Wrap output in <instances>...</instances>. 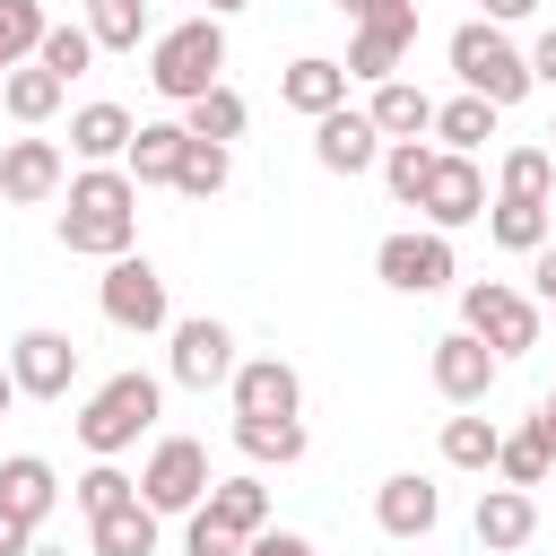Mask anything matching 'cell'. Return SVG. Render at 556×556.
I'll list each match as a JSON object with an SVG mask.
<instances>
[{
  "mask_svg": "<svg viewBox=\"0 0 556 556\" xmlns=\"http://www.w3.org/2000/svg\"><path fill=\"white\" fill-rule=\"evenodd\" d=\"M61 243L87 261H122L139 243V182L122 165H87L70 174V208H61Z\"/></svg>",
  "mask_w": 556,
  "mask_h": 556,
  "instance_id": "obj_1",
  "label": "cell"
},
{
  "mask_svg": "<svg viewBox=\"0 0 556 556\" xmlns=\"http://www.w3.org/2000/svg\"><path fill=\"white\" fill-rule=\"evenodd\" d=\"M217 70H226V26H217L208 9L182 17V26H165V35L148 43V87H156L165 104H200L208 87H226Z\"/></svg>",
  "mask_w": 556,
  "mask_h": 556,
  "instance_id": "obj_2",
  "label": "cell"
},
{
  "mask_svg": "<svg viewBox=\"0 0 556 556\" xmlns=\"http://www.w3.org/2000/svg\"><path fill=\"white\" fill-rule=\"evenodd\" d=\"M156 408H165V391H156V374H113V382H96L87 391V408H78V443L96 452V460H113V452H130L148 426H156Z\"/></svg>",
  "mask_w": 556,
  "mask_h": 556,
  "instance_id": "obj_3",
  "label": "cell"
},
{
  "mask_svg": "<svg viewBox=\"0 0 556 556\" xmlns=\"http://www.w3.org/2000/svg\"><path fill=\"white\" fill-rule=\"evenodd\" d=\"M452 78H460V96H486L495 113L504 104H521L530 96V61L504 43V26H486V17H469V26H452Z\"/></svg>",
  "mask_w": 556,
  "mask_h": 556,
  "instance_id": "obj_4",
  "label": "cell"
},
{
  "mask_svg": "<svg viewBox=\"0 0 556 556\" xmlns=\"http://www.w3.org/2000/svg\"><path fill=\"white\" fill-rule=\"evenodd\" d=\"M96 304H104V321L113 330H174V304H165V269L148 261V252H122V261H104V278H96Z\"/></svg>",
  "mask_w": 556,
  "mask_h": 556,
  "instance_id": "obj_5",
  "label": "cell"
},
{
  "mask_svg": "<svg viewBox=\"0 0 556 556\" xmlns=\"http://www.w3.org/2000/svg\"><path fill=\"white\" fill-rule=\"evenodd\" d=\"M460 330L486 339L495 356H521V348H539V304L504 278H478V287H460Z\"/></svg>",
  "mask_w": 556,
  "mask_h": 556,
  "instance_id": "obj_6",
  "label": "cell"
},
{
  "mask_svg": "<svg viewBox=\"0 0 556 556\" xmlns=\"http://www.w3.org/2000/svg\"><path fill=\"white\" fill-rule=\"evenodd\" d=\"M217 478H208V443H191V434H165L156 452H148V469H139V504L165 521V513H200V495H208Z\"/></svg>",
  "mask_w": 556,
  "mask_h": 556,
  "instance_id": "obj_7",
  "label": "cell"
},
{
  "mask_svg": "<svg viewBox=\"0 0 556 556\" xmlns=\"http://www.w3.org/2000/svg\"><path fill=\"white\" fill-rule=\"evenodd\" d=\"M417 43V0H374L365 17H356V35H348V78H400V52Z\"/></svg>",
  "mask_w": 556,
  "mask_h": 556,
  "instance_id": "obj_8",
  "label": "cell"
},
{
  "mask_svg": "<svg viewBox=\"0 0 556 556\" xmlns=\"http://www.w3.org/2000/svg\"><path fill=\"white\" fill-rule=\"evenodd\" d=\"M374 278L400 287V295H434V287L452 278V235H434V226H426V235H417V226H408V235H382V243H374Z\"/></svg>",
  "mask_w": 556,
  "mask_h": 556,
  "instance_id": "obj_9",
  "label": "cell"
},
{
  "mask_svg": "<svg viewBox=\"0 0 556 556\" xmlns=\"http://www.w3.org/2000/svg\"><path fill=\"white\" fill-rule=\"evenodd\" d=\"M9 382H17V400H70V382H78V339H70V330H17Z\"/></svg>",
  "mask_w": 556,
  "mask_h": 556,
  "instance_id": "obj_10",
  "label": "cell"
},
{
  "mask_svg": "<svg viewBox=\"0 0 556 556\" xmlns=\"http://www.w3.org/2000/svg\"><path fill=\"white\" fill-rule=\"evenodd\" d=\"M165 356H174V382H182V391H217V382H235V365H243V356H235V330L208 321V313L174 321V348H165Z\"/></svg>",
  "mask_w": 556,
  "mask_h": 556,
  "instance_id": "obj_11",
  "label": "cell"
},
{
  "mask_svg": "<svg viewBox=\"0 0 556 556\" xmlns=\"http://www.w3.org/2000/svg\"><path fill=\"white\" fill-rule=\"evenodd\" d=\"M495 374H504V356H495L486 339H469V330H443V339H434V391H443L452 408H478V400L495 391Z\"/></svg>",
  "mask_w": 556,
  "mask_h": 556,
  "instance_id": "obj_12",
  "label": "cell"
},
{
  "mask_svg": "<svg viewBox=\"0 0 556 556\" xmlns=\"http://www.w3.org/2000/svg\"><path fill=\"white\" fill-rule=\"evenodd\" d=\"M426 226L434 235H452V226H469V217H486V174L469 165V156H434V174H426Z\"/></svg>",
  "mask_w": 556,
  "mask_h": 556,
  "instance_id": "obj_13",
  "label": "cell"
},
{
  "mask_svg": "<svg viewBox=\"0 0 556 556\" xmlns=\"http://www.w3.org/2000/svg\"><path fill=\"white\" fill-rule=\"evenodd\" d=\"M226 391H235V417H295L304 408V382L287 356H243Z\"/></svg>",
  "mask_w": 556,
  "mask_h": 556,
  "instance_id": "obj_14",
  "label": "cell"
},
{
  "mask_svg": "<svg viewBox=\"0 0 556 556\" xmlns=\"http://www.w3.org/2000/svg\"><path fill=\"white\" fill-rule=\"evenodd\" d=\"M61 182H70V165H61V148H52V139H9V148H0V200L43 208Z\"/></svg>",
  "mask_w": 556,
  "mask_h": 556,
  "instance_id": "obj_15",
  "label": "cell"
},
{
  "mask_svg": "<svg viewBox=\"0 0 556 556\" xmlns=\"http://www.w3.org/2000/svg\"><path fill=\"white\" fill-rule=\"evenodd\" d=\"M313 156H321V174H374V165H382V130L339 104V113L313 122Z\"/></svg>",
  "mask_w": 556,
  "mask_h": 556,
  "instance_id": "obj_16",
  "label": "cell"
},
{
  "mask_svg": "<svg viewBox=\"0 0 556 556\" xmlns=\"http://www.w3.org/2000/svg\"><path fill=\"white\" fill-rule=\"evenodd\" d=\"M469 530H478V547L513 556V547H530V539H539V495H530V486H486V495H478V513H469Z\"/></svg>",
  "mask_w": 556,
  "mask_h": 556,
  "instance_id": "obj_17",
  "label": "cell"
},
{
  "mask_svg": "<svg viewBox=\"0 0 556 556\" xmlns=\"http://www.w3.org/2000/svg\"><path fill=\"white\" fill-rule=\"evenodd\" d=\"M374 521H382L391 539H426V530L443 521V495H434V478H417V469L382 478V486H374Z\"/></svg>",
  "mask_w": 556,
  "mask_h": 556,
  "instance_id": "obj_18",
  "label": "cell"
},
{
  "mask_svg": "<svg viewBox=\"0 0 556 556\" xmlns=\"http://www.w3.org/2000/svg\"><path fill=\"white\" fill-rule=\"evenodd\" d=\"M61 504V478H52V460L43 452H9L0 460V513L9 521H26V530H43V513Z\"/></svg>",
  "mask_w": 556,
  "mask_h": 556,
  "instance_id": "obj_19",
  "label": "cell"
},
{
  "mask_svg": "<svg viewBox=\"0 0 556 556\" xmlns=\"http://www.w3.org/2000/svg\"><path fill=\"white\" fill-rule=\"evenodd\" d=\"M278 96H287L304 122H321V113H339V104H348V70H339L330 52H304V61H287Z\"/></svg>",
  "mask_w": 556,
  "mask_h": 556,
  "instance_id": "obj_20",
  "label": "cell"
},
{
  "mask_svg": "<svg viewBox=\"0 0 556 556\" xmlns=\"http://www.w3.org/2000/svg\"><path fill=\"white\" fill-rule=\"evenodd\" d=\"M365 122L382 130V148H391V139H426V130H434V96L408 87V78H382L374 104H365Z\"/></svg>",
  "mask_w": 556,
  "mask_h": 556,
  "instance_id": "obj_21",
  "label": "cell"
},
{
  "mask_svg": "<svg viewBox=\"0 0 556 556\" xmlns=\"http://www.w3.org/2000/svg\"><path fill=\"white\" fill-rule=\"evenodd\" d=\"M200 513H208L226 539H261V530H269V486H261V478H217V486L200 495Z\"/></svg>",
  "mask_w": 556,
  "mask_h": 556,
  "instance_id": "obj_22",
  "label": "cell"
},
{
  "mask_svg": "<svg viewBox=\"0 0 556 556\" xmlns=\"http://www.w3.org/2000/svg\"><path fill=\"white\" fill-rule=\"evenodd\" d=\"M130 130H139V122H130L122 104H104V96L70 113V148H78L87 165H122V148H130Z\"/></svg>",
  "mask_w": 556,
  "mask_h": 556,
  "instance_id": "obj_23",
  "label": "cell"
},
{
  "mask_svg": "<svg viewBox=\"0 0 556 556\" xmlns=\"http://www.w3.org/2000/svg\"><path fill=\"white\" fill-rule=\"evenodd\" d=\"M182 148H191V130H182V122H139V130H130V148H122V174H130V182H174Z\"/></svg>",
  "mask_w": 556,
  "mask_h": 556,
  "instance_id": "obj_24",
  "label": "cell"
},
{
  "mask_svg": "<svg viewBox=\"0 0 556 556\" xmlns=\"http://www.w3.org/2000/svg\"><path fill=\"white\" fill-rule=\"evenodd\" d=\"M61 96H70V87H61L43 61H26V70H9V78H0V104H9L26 130H35V122H52V113H61Z\"/></svg>",
  "mask_w": 556,
  "mask_h": 556,
  "instance_id": "obj_25",
  "label": "cell"
},
{
  "mask_svg": "<svg viewBox=\"0 0 556 556\" xmlns=\"http://www.w3.org/2000/svg\"><path fill=\"white\" fill-rule=\"evenodd\" d=\"M235 452L243 460H304V417H235Z\"/></svg>",
  "mask_w": 556,
  "mask_h": 556,
  "instance_id": "obj_26",
  "label": "cell"
},
{
  "mask_svg": "<svg viewBox=\"0 0 556 556\" xmlns=\"http://www.w3.org/2000/svg\"><path fill=\"white\" fill-rule=\"evenodd\" d=\"M243 122H252V113H243V96H235V87H208L200 104H182V130H191V139H208V148H235V139H243Z\"/></svg>",
  "mask_w": 556,
  "mask_h": 556,
  "instance_id": "obj_27",
  "label": "cell"
},
{
  "mask_svg": "<svg viewBox=\"0 0 556 556\" xmlns=\"http://www.w3.org/2000/svg\"><path fill=\"white\" fill-rule=\"evenodd\" d=\"M486 130H495V104H486V96H452V104H434V139H443V156L486 148Z\"/></svg>",
  "mask_w": 556,
  "mask_h": 556,
  "instance_id": "obj_28",
  "label": "cell"
},
{
  "mask_svg": "<svg viewBox=\"0 0 556 556\" xmlns=\"http://www.w3.org/2000/svg\"><path fill=\"white\" fill-rule=\"evenodd\" d=\"M87 530H96V556H156V513L148 504H122V513H104Z\"/></svg>",
  "mask_w": 556,
  "mask_h": 556,
  "instance_id": "obj_29",
  "label": "cell"
},
{
  "mask_svg": "<svg viewBox=\"0 0 556 556\" xmlns=\"http://www.w3.org/2000/svg\"><path fill=\"white\" fill-rule=\"evenodd\" d=\"M434 156H443V148H426V139H391V148H382V182H391V200H408V208H417V200H426Z\"/></svg>",
  "mask_w": 556,
  "mask_h": 556,
  "instance_id": "obj_30",
  "label": "cell"
},
{
  "mask_svg": "<svg viewBox=\"0 0 556 556\" xmlns=\"http://www.w3.org/2000/svg\"><path fill=\"white\" fill-rule=\"evenodd\" d=\"M495 443H504L495 417H443V460L452 469H495Z\"/></svg>",
  "mask_w": 556,
  "mask_h": 556,
  "instance_id": "obj_31",
  "label": "cell"
},
{
  "mask_svg": "<svg viewBox=\"0 0 556 556\" xmlns=\"http://www.w3.org/2000/svg\"><path fill=\"white\" fill-rule=\"evenodd\" d=\"M87 35H96V52H139L148 0H96V9H87Z\"/></svg>",
  "mask_w": 556,
  "mask_h": 556,
  "instance_id": "obj_32",
  "label": "cell"
},
{
  "mask_svg": "<svg viewBox=\"0 0 556 556\" xmlns=\"http://www.w3.org/2000/svg\"><path fill=\"white\" fill-rule=\"evenodd\" d=\"M43 0H0V70H26L35 43H43Z\"/></svg>",
  "mask_w": 556,
  "mask_h": 556,
  "instance_id": "obj_33",
  "label": "cell"
},
{
  "mask_svg": "<svg viewBox=\"0 0 556 556\" xmlns=\"http://www.w3.org/2000/svg\"><path fill=\"white\" fill-rule=\"evenodd\" d=\"M226 174H235V156H226V148H208V139H191V148H182V165H174V191H182V200H217V191H226Z\"/></svg>",
  "mask_w": 556,
  "mask_h": 556,
  "instance_id": "obj_34",
  "label": "cell"
},
{
  "mask_svg": "<svg viewBox=\"0 0 556 556\" xmlns=\"http://www.w3.org/2000/svg\"><path fill=\"white\" fill-rule=\"evenodd\" d=\"M486 235H495L504 252H539V243H547V208H539V200H495V208H486Z\"/></svg>",
  "mask_w": 556,
  "mask_h": 556,
  "instance_id": "obj_35",
  "label": "cell"
},
{
  "mask_svg": "<svg viewBox=\"0 0 556 556\" xmlns=\"http://www.w3.org/2000/svg\"><path fill=\"white\" fill-rule=\"evenodd\" d=\"M547 460H556V452H547V434H539V426H521V434H504V443H495L504 486H547Z\"/></svg>",
  "mask_w": 556,
  "mask_h": 556,
  "instance_id": "obj_36",
  "label": "cell"
},
{
  "mask_svg": "<svg viewBox=\"0 0 556 556\" xmlns=\"http://www.w3.org/2000/svg\"><path fill=\"white\" fill-rule=\"evenodd\" d=\"M70 504L87 513V521H104V513H122V504H139V478H122L113 460H96L78 486H70Z\"/></svg>",
  "mask_w": 556,
  "mask_h": 556,
  "instance_id": "obj_37",
  "label": "cell"
},
{
  "mask_svg": "<svg viewBox=\"0 0 556 556\" xmlns=\"http://www.w3.org/2000/svg\"><path fill=\"white\" fill-rule=\"evenodd\" d=\"M35 61H43V70H52L61 87H70V78H78V70L96 61V35H87V26H43V43H35Z\"/></svg>",
  "mask_w": 556,
  "mask_h": 556,
  "instance_id": "obj_38",
  "label": "cell"
},
{
  "mask_svg": "<svg viewBox=\"0 0 556 556\" xmlns=\"http://www.w3.org/2000/svg\"><path fill=\"white\" fill-rule=\"evenodd\" d=\"M547 191H556V156L547 148H513L504 156V200H539L547 208Z\"/></svg>",
  "mask_w": 556,
  "mask_h": 556,
  "instance_id": "obj_39",
  "label": "cell"
},
{
  "mask_svg": "<svg viewBox=\"0 0 556 556\" xmlns=\"http://www.w3.org/2000/svg\"><path fill=\"white\" fill-rule=\"evenodd\" d=\"M182 556H243V539H226L208 513H191V530H182Z\"/></svg>",
  "mask_w": 556,
  "mask_h": 556,
  "instance_id": "obj_40",
  "label": "cell"
},
{
  "mask_svg": "<svg viewBox=\"0 0 556 556\" xmlns=\"http://www.w3.org/2000/svg\"><path fill=\"white\" fill-rule=\"evenodd\" d=\"M243 556H313V539L304 530H261V539H243Z\"/></svg>",
  "mask_w": 556,
  "mask_h": 556,
  "instance_id": "obj_41",
  "label": "cell"
},
{
  "mask_svg": "<svg viewBox=\"0 0 556 556\" xmlns=\"http://www.w3.org/2000/svg\"><path fill=\"white\" fill-rule=\"evenodd\" d=\"M530 304H556V243L530 252Z\"/></svg>",
  "mask_w": 556,
  "mask_h": 556,
  "instance_id": "obj_42",
  "label": "cell"
},
{
  "mask_svg": "<svg viewBox=\"0 0 556 556\" xmlns=\"http://www.w3.org/2000/svg\"><path fill=\"white\" fill-rule=\"evenodd\" d=\"M521 61H530V87H556V26H547V35H539Z\"/></svg>",
  "mask_w": 556,
  "mask_h": 556,
  "instance_id": "obj_43",
  "label": "cell"
},
{
  "mask_svg": "<svg viewBox=\"0 0 556 556\" xmlns=\"http://www.w3.org/2000/svg\"><path fill=\"white\" fill-rule=\"evenodd\" d=\"M26 547H35V530H26V521H9V513H0V556H26Z\"/></svg>",
  "mask_w": 556,
  "mask_h": 556,
  "instance_id": "obj_44",
  "label": "cell"
},
{
  "mask_svg": "<svg viewBox=\"0 0 556 556\" xmlns=\"http://www.w3.org/2000/svg\"><path fill=\"white\" fill-rule=\"evenodd\" d=\"M478 9H486V26H513V17H530L539 0H478Z\"/></svg>",
  "mask_w": 556,
  "mask_h": 556,
  "instance_id": "obj_45",
  "label": "cell"
},
{
  "mask_svg": "<svg viewBox=\"0 0 556 556\" xmlns=\"http://www.w3.org/2000/svg\"><path fill=\"white\" fill-rule=\"evenodd\" d=\"M530 426H539V434H547V452H556V391L539 400V417H530Z\"/></svg>",
  "mask_w": 556,
  "mask_h": 556,
  "instance_id": "obj_46",
  "label": "cell"
},
{
  "mask_svg": "<svg viewBox=\"0 0 556 556\" xmlns=\"http://www.w3.org/2000/svg\"><path fill=\"white\" fill-rule=\"evenodd\" d=\"M235 9H252V0H208V17H235Z\"/></svg>",
  "mask_w": 556,
  "mask_h": 556,
  "instance_id": "obj_47",
  "label": "cell"
},
{
  "mask_svg": "<svg viewBox=\"0 0 556 556\" xmlns=\"http://www.w3.org/2000/svg\"><path fill=\"white\" fill-rule=\"evenodd\" d=\"M9 400H17V382H9V365H0V417H9Z\"/></svg>",
  "mask_w": 556,
  "mask_h": 556,
  "instance_id": "obj_48",
  "label": "cell"
},
{
  "mask_svg": "<svg viewBox=\"0 0 556 556\" xmlns=\"http://www.w3.org/2000/svg\"><path fill=\"white\" fill-rule=\"evenodd\" d=\"M330 9H348V17H365V9H374V0H330Z\"/></svg>",
  "mask_w": 556,
  "mask_h": 556,
  "instance_id": "obj_49",
  "label": "cell"
},
{
  "mask_svg": "<svg viewBox=\"0 0 556 556\" xmlns=\"http://www.w3.org/2000/svg\"><path fill=\"white\" fill-rule=\"evenodd\" d=\"M26 556H70V547H26Z\"/></svg>",
  "mask_w": 556,
  "mask_h": 556,
  "instance_id": "obj_50",
  "label": "cell"
},
{
  "mask_svg": "<svg viewBox=\"0 0 556 556\" xmlns=\"http://www.w3.org/2000/svg\"><path fill=\"white\" fill-rule=\"evenodd\" d=\"M547 139H556V130H547ZM547 156H556V148H547Z\"/></svg>",
  "mask_w": 556,
  "mask_h": 556,
  "instance_id": "obj_51",
  "label": "cell"
},
{
  "mask_svg": "<svg viewBox=\"0 0 556 556\" xmlns=\"http://www.w3.org/2000/svg\"><path fill=\"white\" fill-rule=\"evenodd\" d=\"M87 9H96V0H87Z\"/></svg>",
  "mask_w": 556,
  "mask_h": 556,
  "instance_id": "obj_52",
  "label": "cell"
},
{
  "mask_svg": "<svg viewBox=\"0 0 556 556\" xmlns=\"http://www.w3.org/2000/svg\"><path fill=\"white\" fill-rule=\"evenodd\" d=\"M0 78H9V70H0Z\"/></svg>",
  "mask_w": 556,
  "mask_h": 556,
  "instance_id": "obj_53",
  "label": "cell"
}]
</instances>
